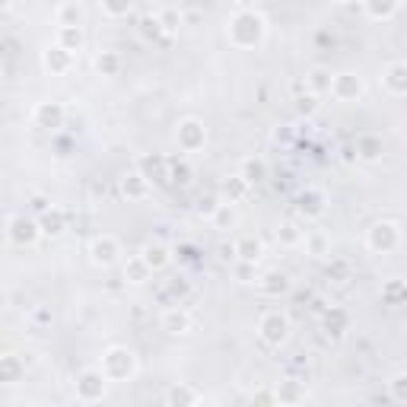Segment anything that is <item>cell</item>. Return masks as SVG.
<instances>
[{"label":"cell","instance_id":"83f0119b","mask_svg":"<svg viewBox=\"0 0 407 407\" xmlns=\"http://www.w3.org/2000/svg\"><path fill=\"white\" fill-rule=\"evenodd\" d=\"M42 226H45V233L58 236V233H61V226H64V223H61V213H58V210H54V216H51V213L45 216V223H42Z\"/></svg>","mask_w":407,"mask_h":407},{"label":"cell","instance_id":"7402d4cb","mask_svg":"<svg viewBox=\"0 0 407 407\" xmlns=\"http://www.w3.org/2000/svg\"><path fill=\"white\" fill-rule=\"evenodd\" d=\"M102 10L108 17H127L131 13V0H102Z\"/></svg>","mask_w":407,"mask_h":407},{"label":"cell","instance_id":"5bb4252c","mask_svg":"<svg viewBox=\"0 0 407 407\" xmlns=\"http://www.w3.org/2000/svg\"><path fill=\"white\" fill-rule=\"evenodd\" d=\"M58 39H61V48H67V51H76L83 45L80 25H58Z\"/></svg>","mask_w":407,"mask_h":407},{"label":"cell","instance_id":"4fadbf2b","mask_svg":"<svg viewBox=\"0 0 407 407\" xmlns=\"http://www.w3.org/2000/svg\"><path fill=\"white\" fill-rule=\"evenodd\" d=\"M61 118H64V108L61 105H51V102H45V105H39V112H35V121L42 127H58Z\"/></svg>","mask_w":407,"mask_h":407},{"label":"cell","instance_id":"d6986e66","mask_svg":"<svg viewBox=\"0 0 407 407\" xmlns=\"http://www.w3.org/2000/svg\"><path fill=\"white\" fill-rule=\"evenodd\" d=\"M143 182H147V178H143V175H137V172L127 175V178H125V194H127V198L140 200L143 194H147V185H143Z\"/></svg>","mask_w":407,"mask_h":407},{"label":"cell","instance_id":"ba28073f","mask_svg":"<svg viewBox=\"0 0 407 407\" xmlns=\"http://www.w3.org/2000/svg\"><path fill=\"white\" fill-rule=\"evenodd\" d=\"M118 255H121V249H118V242L112 239V236H99V239H92L90 245V258L96 267H108L115 264Z\"/></svg>","mask_w":407,"mask_h":407},{"label":"cell","instance_id":"5b68a950","mask_svg":"<svg viewBox=\"0 0 407 407\" xmlns=\"http://www.w3.org/2000/svg\"><path fill=\"white\" fill-rule=\"evenodd\" d=\"M366 242H369V249H373V251H391V249H398V242H401L398 223H388V220L375 223L373 229H369V236H366Z\"/></svg>","mask_w":407,"mask_h":407},{"label":"cell","instance_id":"9a60e30c","mask_svg":"<svg viewBox=\"0 0 407 407\" xmlns=\"http://www.w3.org/2000/svg\"><path fill=\"white\" fill-rule=\"evenodd\" d=\"M395 10H398V0H366V13L373 19H388L395 17Z\"/></svg>","mask_w":407,"mask_h":407},{"label":"cell","instance_id":"2e32d148","mask_svg":"<svg viewBox=\"0 0 407 407\" xmlns=\"http://www.w3.org/2000/svg\"><path fill=\"white\" fill-rule=\"evenodd\" d=\"M163 324H166L169 334H185L188 331V315H185L182 309H169L166 315H163Z\"/></svg>","mask_w":407,"mask_h":407},{"label":"cell","instance_id":"f546056e","mask_svg":"<svg viewBox=\"0 0 407 407\" xmlns=\"http://www.w3.org/2000/svg\"><path fill=\"white\" fill-rule=\"evenodd\" d=\"M337 3H350V0H337Z\"/></svg>","mask_w":407,"mask_h":407},{"label":"cell","instance_id":"f1b7e54d","mask_svg":"<svg viewBox=\"0 0 407 407\" xmlns=\"http://www.w3.org/2000/svg\"><path fill=\"white\" fill-rule=\"evenodd\" d=\"M283 239H286V242H296V239H300V233H296V229L286 223V226H283Z\"/></svg>","mask_w":407,"mask_h":407},{"label":"cell","instance_id":"7a4b0ae2","mask_svg":"<svg viewBox=\"0 0 407 407\" xmlns=\"http://www.w3.org/2000/svg\"><path fill=\"white\" fill-rule=\"evenodd\" d=\"M102 373L108 375V382H125L137 373V357L125 347H112L102 357Z\"/></svg>","mask_w":407,"mask_h":407},{"label":"cell","instance_id":"52a82bcc","mask_svg":"<svg viewBox=\"0 0 407 407\" xmlns=\"http://www.w3.org/2000/svg\"><path fill=\"white\" fill-rule=\"evenodd\" d=\"M331 92H334V99H341V102H357L363 96V80L357 74H337L331 80Z\"/></svg>","mask_w":407,"mask_h":407},{"label":"cell","instance_id":"44dd1931","mask_svg":"<svg viewBox=\"0 0 407 407\" xmlns=\"http://www.w3.org/2000/svg\"><path fill=\"white\" fill-rule=\"evenodd\" d=\"M118 64H121V61H118V54H112V51H105V54H99V58H96V67H99L102 76H112L118 70Z\"/></svg>","mask_w":407,"mask_h":407},{"label":"cell","instance_id":"cb8c5ba5","mask_svg":"<svg viewBox=\"0 0 407 407\" xmlns=\"http://www.w3.org/2000/svg\"><path fill=\"white\" fill-rule=\"evenodd\" d=\"M233 210H229V204H220V207H216V216H213V226L216 229H226V226H233Z\"/></svg>","mask_w":407,"mask_h":407},{"label":"cell","instance_id":"d4e9b609","mask_svg":"<svg viewBox=\"0 0 407 407\" xmlns=\"http://www.w3.org/2000/svg\"><path fill=\"white\" fill-rule=\"evenodd\" d=\"M322 198H318V194H309V198H306V194H302V213H309V216H318V213H322Z\"/></svg>","mask_w":407,"mask_h":407},{"label":"cell","instance_id":"8992f818","mask_svg":"<svg viewBox=\"0 0 407 407\" xmlns=\"http://www.w3.org/2000/svg\"><path fill=\"white\" fill-rule=\"evenodd\" d=\"M258 331H261V337H264L271 347H280V344L290 337V322H286V315H280V312H267V315L261 318V324H258Z\"/></svg>","mask_w":407,"mask_h":407},{"label":"cell","instance_id":"7c38bea8","mask_svg":"<svg viewBox=\"0 0 407 407\" xmlns=\"http://www.w3.org/2000/svg\"><path fill=\"white\" fill-rule=\"evenodd\" d=\"M140 258H143V264L150 267V271H159V267H166V264H169V251L163 249L159 242H150V245H143Z\"/></svg>","mask_w":407,"mask_h":407},{"label":"cell","instance_id":"484cf974","mask_svg":"<svg viewBox=\"0 0 407 407\" xmlns=\"http://www.w3.org/2000/svg\"><path fill=\"white\" fill-rule=\"evenodd\" d=\"M76 23H80V7H74V3L61 7V23L58 25H76Z\"/></svg>","mask_w":407,"mask_h":407},{"label":"cell","instance_id":"3957f363","mask_svg":"<svg viewBox=\"0 0 407 407\" xmlns=\"http://www.w3.org/2000/svg\"><path fill=\"white\" fill-rule=\"evenodd\" d=\"M105 382L108 375L102 369H86L80 379H76V401L83 404H96V401L105 398Z\"/></svg>","mask_w":407,"mask_h":407},{"label":"cell","instance_id":"ffe728a7","mask_svg":"<svg viewBox=\"0 0 407 407\" xmlns=\"http://www.w3.org/2000/svg\"><path fill=\"white\" fill-rule=\"evenodd\" d=\"M357 150H359V156H363V159H375L379 153H382V143L375 140V137H359Z\"/></svg>","mask_w":407,"mask_h":407},{"label":"cell","instance_id":"30bf717a","mask_svg":"<svg viewBox=\"0 0 407 407\" xmlns=\"http://www.w3.org/2000/svg\"><path fill=\"white\" fill-rule=\"evenodd\" d=\"M385 86L395 96H407V64H391L385 70Z\"/></svg>","mask_w":407,"mask_h":407},{"label":"cell","instance_id":"6da1fadb","mask_svg":"<svg viewBox=\"0 0 407 407\" xmlns=\"http://www.w3.org/2000/svg\"><path fill=\"white\" fill-rule=\"evenodd\" d=\"M261 39H264V19L258 13H251V10L236 13L233 23H229V42L236 48H255Z\"/></svg>","mask_w":407,"mask_h":407},{"label":"cell","instance_id":"8fae6325","mask_svg":"<svg viewBox=\"0 0 407 407\" xmlns=\"http://www.w3.org/2000/svg\"><path fill=\"white\" fill-rule=\"evenodd\" d=\"M70 54H74V51H67V48H61V45H54V48L45 51V67H48L51 74H64L67 67H70Z\"/></svg>","mask_w":407,"mask_h":407},{"label":"cell","instance_id":"277c9868","mask_svg":"<svg viewBox=\"0 0 407 407\" xmlns=\"http://www.w3.org/2000/svg\"><path fill=\"white\" fill-rule=\"evenodd\" d=\"M175 140H178V147L185 153H198L207 143V131H204V125H200L198 118H185L182 125H178V131H175Z\"/></svg>","mask_w":407,"mask_h":407},{"label":"cell","instance_id":"9c48e42d","mask_svg":"<svg viewBox=\"0 0 407 407\" xmlns=\"http://www.w3.org/2000/svg\"><path fill=\"white\" fill-rule=\"evenodd\" d=\"M10 239L17 242V245H32L39 239V226L32 220H25V216H17L13 223H10Z\"/></svg>","mask_w":407,"mask_h":407},{"label":"cell","instance_id":"603a6c76","mask_svg":"<svg viewBox=\"0 0 407 407\" xmlns=\"http://www.w3.org/2000/svg\"><path fill=\"white\" fill-rule=\"evenodd\" d=\"M391 398L401 401V404L407 401V373H401V375H395V379H391Z\"/></svg>","mask_w":407,"mask_h":407},{"label":"cell","instance_id":"e0dca14e","mask_svg":"<svg viewBox=\"0 0 407 407\" xmlns=\"http://www.w3.org/2000/svg\"><path fill=\"white\" fill-rule=\"evenodd\" d=\"M264 175H267V166L261 159H245V163H242V178H245V185L264 182Z\"/></svg>","mask_w":407,"mask_h":407},{"label":"cell","instance_id":"4316f807","mask_svg":"<svg viewBox=\"0 0 407 407\" xmlns=\"http://www.w3.org/2000/svg\"><path fill=\"white\" fill-rule=\"evenodd\" d=\"M267 280H271V283H264V290L271 293V296H277V293H283V290H286V286H290V283H286V277H283V274H271V277H267Z\"/></svg>","mask_w":407,"mask_h":407},{"label":"cell","instance_id":"ac0fdd59","mask_svg":"<svg viewBox=\"0 0 407 407\" xmlns=\"http://www.w3.org/2000/svg\"><path fill=\"white\" fill-rule=\"evenodd\" d=\"M236 255L242 258V261H258L261 258V242L255 239V236H245V239H239V245H236Z\"/></svg>","mask_w":407,"mask_h":407}]
</instances>
